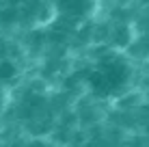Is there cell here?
<instances>
[{"mask_svg":"<svg viewBox=\"0 0 149 147\" xmlns=\"http://www.w3.org/2000/svg\"><path fill=\"white\" fill-rule=\"evenodd\" d=\"M134 67L123 54H104L91 65L86 74V87L100 100H112L123 95L132 84Z\"/></svg>","mask_w":149,"mask_h":147,"instance_id":"obj_1","label":"cell"},{"mask_svg":"<svg viewBox=\"0 0 149 147\" xmlns=\"http://www.w3.org/2000/svg\"><path fill=\"white\" fill-rule=\"evenodd\" d=\"M52 15L54 20L71 26L86 24L95 17L100 9V0H52Z\"/></svg>","mask_w":149,"mask_h":147,"instance_id":"obj_2","label":"cell"},{"mask_svg":"<svg viewBox=\"0 0 149 147\" xmlns=\"http://www.w3.org/2000/svg\"><path fill=\"white\" fill-rule=\"evenodd\" d=\"M0 93H2V84H0Z\"/></svg>","mask_w":149,"mask_h":147,"instance_id":"obj_3","label":"cell"},{"mask_svg":"<svg viewBox=\"0 0 149 147\" xmlns=\"http://www.w3.org/2000/svg\"><path fill=\"white\" fill-rule=\"evenodd\" d=\"M48 2H52V0H48Z\"/></svg>","mask_w":149,"mask_h":147,"instance_id":"obj_4","label":"cell"}]
</instances>
